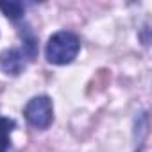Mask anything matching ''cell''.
Listing matches in <instances>:
<instances>
[{
  "label": "cell",
  "mask_w": 152,
  "mask_h": 152,
  "mask_svg": "<svg viewBox=\"0 0 152 152\" xmlns=\"http://www.w3.org/2000/svg\"><path fill=\"white\" fill-rule=\"evenodd\" d=\"M15 122L7 120V118H0V148H4L9 145V134L13 129Z\"/></svg>",
  "instance_id": "obj_4"
},
{
  "label": "cell",
  "mask_w": 152,
  "mask_h": 152,
  "mask_svg": "<svg viewBox=\"0 0 152 152\" xmlns=\"http://www.w3.org/2000/svg\"><path fill=\"white\" fill-rule=\"evenodd\" d=\"M79 48H81V41L73 32L59 31L48 39L47 48H45V56H47L48 63L61 66V64L72 63L75 57H77Z\"/></svg>",
  "instance_id": "obj_1"
},
{
  "label": "cell",
  "mask_w": 152,
  "mask_h": 152,
  "mask_svg": "<svg viewBox=\"0 0 152 152\" xmlns=\"http://www.w3.org/2000/svg\"><path fill=\"white\" fill-rule=\"evenodd\" d=\"M0 152H2V148H0Z\"/></svg>",
  "instance_id": "obj_6"
},
{
  "label": "cell",
  "mask_w": 152,
  "mask_h": 152,
  "mask_svg": "<svg viewBox=\"0 0 152 152\" xmlns=\"http://www.w3.org/2000/svg\"><path fill=\"white\" fill-rule=\"evenodd\" d=\"M23 115L27 118V122L36 127V129H47L52 124L54 118V109H52V100L47 95H39L34 97L27 102Z\"/></svg>",
  "instance_id": "obj_2"
},
{
  "label": "cell",
  "mask_w": 152,
  "mask_h": 152,
  "mask_svg": "<svg viewBox=\"0 0 152 152\" xmlns=\"http://www.w3.org/2000/svg\"><path fill=\"white\" fill-rule=\"evenodd\" d=\"M0 64L4 66V70L7 73H18L22 68H23V59H22V54L15 48L11 50H6L0 54Z\"/></svg>",
  "instance_id": "obj_3"
},
{
  "label": "cell",
  "mask_w": 152,
  "mask_h": 152,
  "mask_svg": "<svg viewBox=\"0 0 152 152\" xmlns=\"http://www.w3.org/2000/svg\"><path fill=\"white\" fill-rule=\"evenodd\" d=\"M0 9L4 11V15H6V16H9V18H13V20L20 18V16L23 15V7H22V4H18V2L0 4Z\"/></svg>",
  "instance_id": "obj_5"
}]
</instances>
